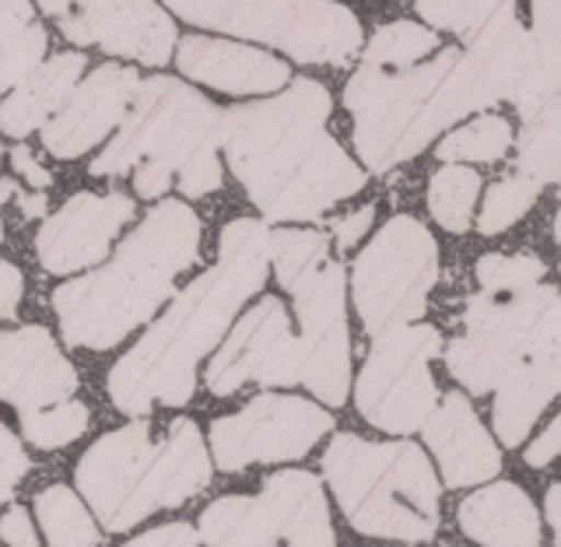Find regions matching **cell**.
I'll use <instances>...</instances> for the list:
<instances>
[{"mask_svg": "<svg viewBox=\"0 0 561 547\" xmlns=\"http://www.w3.org/2000/svg\"><path fill=\"white\" fill-rule=\"evenodd\" d=\"M271 263L274 232L267 221H228L218 236L215 267L190 281L145 338L110 368L105 394L113 408L130 418L151 414L158 403L186 408L197 390V362L228 338L242 303L267 285Z\"/></svg>", "mask_w": 561, "mask_h": 547, "instance_id": "1", "label": "cell"}, {"mask_svg": "<svg viewBox=\"0 0 561 547\" xmlns=\"http://www.w3.org/2000/svg\"><path fill=\"white\" fill-rule=\"evenodd\" d=\"M330 92L298 78L288 92L221 116L228 169L263 221H316L365 186V172L327 134Z\"/></svg>", "mask_w": 561, "mask_h": 547, "instance_id": "2", "label": "cell"}, {"mask_svg": "<svg viewBox=\"0 0 561 547\" xmlns=\"http://www.w3.org/2000/svg\"><path fill=\"white\" fill-rule=\"evenodd\" d=\"M201 260V218L183 201H162L123 239L102 271L53 292L67 347L110 351L148 323L172 295L175 281Z\"/></svg>", "mask_w": 561, "mask_h": 547, "instance_id": "3", "label": "cell"}, {"mask_svg": "<svg viewBox=\"0 0 561 547\" xmlns=\"http://www.w3.org/2000/svg\"><path fill=\"white\" fill-rule=\"evenodd\" d=\"M84 502L110 534H127L148 516L190 502L210 485V456L201 429L175 418L154 429L148 418L105 432L75 467Z\"/></svg>", "mask_w": 561, "mask_h": 547, "instance_id": "4", "label": "cell"}, {"mask_svg": "<svg viewBox=\"0 0 561 547\" xmlns=\"http://www.w3.org/2000/svg\"><path fill=\"white\" fill-rule=\"evenodd\" d=\"M221 110L180 78H148L88 172L127 175L134 190L154 201L180 186L186 197H207L221 186Z\"/></svg>", "mask_w": 561, "mask_h": 547, "instance_id": "5", "label": "cell"}, {"mask_svg": "<svg viewBox=\"0 0 561 547\" xmlns=\"http://www.w3.org/2000/svg\"><path fill=\"white\" fill-rule=\"evenodd\" d=\"M323 478L365 537L428 544L438 534V481L417 443H368L341 432L323 453Z\"/></svg>", "mask_w": 561, "mask_h": 547, "instance_id": "6", "label": "cell"}, {"mask_svg": "<svg viewBox=\"0 0 561 547\" xmlns=\"http://www.w3.org/2000/svg\"><path fill=\"white\" fill-rule=\"evenodd\" d=\"M274 277L291 295L302 338V383L327 408H341L351 390L347 274L330 257V239L309 228L274 232Z\"/></svg>", "mask_w": 561, "mask_h": 547, "instance_id": "7", "label": "cell"}, {"mask_svg": "<svg viewBox=\"0 0 561 547\" xmlns=\"http://www.w3.org/2000/svg\"><path fill=\"white\" fill-rule=\"evenodd\" d=\"M201 29L285 49L298 64L344 67L362 49V25L337 0H165Z\"/></svg>", "mask_w": 561, "mask_h": 547, "instance_id": "8", "label": "cell"}, {"mask_svg": "<svg viewBox=\"0 0 561 547\" xmlns=\"http://www.w3.org/2000/svg\"><path fill=\"white\" fill-rule=\"evenodd\" d=\"M438 281L435 236L411 215L386 221L351 267V303L365 330L379 338L421 323Z\"/></svg>", "mask_w": 561, "mask_h": 547, "instance_id": "9", "label": "cell"}, {"mask_svg": "<svg viewBox=\"0 0 561 547\" xmlns=\"http://www.w3.org/2000/svg\"><path fill=\"white\" fill-rule=\"evenodd\" d=\"M460 49H438L414 67H368L362 64L344 88V105L355 123V151L365 169L386 172L403 166V145L421 113L428 110L438 84L446 81Z\"/></svg>", "mask_w": 561, "mask_h": 547, "instance_id": "10", "label": "cell"}, {"mask_svg": "<svg viewBox=\"0 0 561 547\" xmlns=\"http://www.w3.org/2000/svg\"><path fill=\"white\" fill-rule=\"evenodd\" d=\"M526 49H530V32L516 18V4H508L481 35H473L467 49H460L446 81L432 95L428 110L414 123L408 145H403V162H411L414 155L425 151L438 134H446L463 116L491 110L502 99L513 102Z\"/></svg>", "mask_w": 561, "mask_h": 547, "instance_id": "11", "label": "cell"}, {"mask_svg": "<svg viewBox=\"0 0 561 547\" xmlns=\"http://www.w3.org/2000/svg\"><path fill=\"white\" fill-rule=\"evenodd\" d=\"M558 298L561 292L554 285H537L519 295H470L463 333L446 347L449 376L478 397L499 390L502 379L530 358L537 333Z\"/></svg>", "mask_w": 561, "mask_h": 547, "instance_id": "12", "label": "cell"}, {"mask_svg": "<svg viewBox=\"0 0 561 547\" xmlns=\"http://www.w3.org/2000/svg\"><path fill=\"white\" fill-rule=\"evenodd\" d=\"M438 351H443V333L432 323H411L373 338L355 383L358 414L368 425L390 435H411L428 425L443 403L432 376V358Z\"/></svg>", "mask_w": 561, "mask_h": 547, "instance_id": "13", "label": "cell"}, {"mask_svg": "<svg viewBox=\"0 0 561 547\" xmlns=\"http://www.w3.org/2000/svg\"><path fill=\"white\" fill-rule=\"evenodd\" d=\"M333 429V414L306 397L260 394L242 411L210 421L207 446L218 470L239 474L253 464L302 460Z\"/></svg>", "mask_w": 561, "mask_h": 547, "instance_id": "14", "label": "cell"}, {"mask_svg": "<svg viewBox=\"0 0 561 547\" xmlns=\"http://www.w3.org/2000/svg\"><path fill=\"white\" fill-rule=\"evenodd\" d=\"M302 376V338H295L288 309L280 306V298H260L207 362L204 386L215 397H232L245 383L298 386Z\"/></svg>", "mask_w": 561, "mask_h": 547, "instance_id": "15", "label": "cell"}, {"mask_svg": "<svg viewBox=\"0 0 561 547\" xmlns=\"http://www.w3.org/2000/svg\"><path fill=\"white\" fill-rule=\"evenodd\" d=\"M39 8L78 46H99L110 57L162 67L175 53V22L154 0H39Z\"/></svg>", "mask_w": 561, "mask_h": 547, "instance_id": "16", "label": "cell"}, {"mask_svg": "<svg viewBox=\"0 0 561 547\" xmlns=\"http://www.w3.org/2000/svg\"><path fill=\"white\" fill-rule=\"evenodd\" d=\"M140 84L145 81L134 67H95L92 78H84L64 110L43 127V148L53 158H64V162L88 155L116 127H123Z\"/></svg>", "mask_w": 561, "mask_h": 547, "instance_id": "17", "label": "cell"}, {"mask_svg": "<svg viewBox=\"0 0 561 547\" xmlns=\"http://www.w3.org/2000/svg\"><path fill=\"white\" fill-rule=\"evenodd\" d=\"M134 218V201L123 193H75L35 236V257L49 274H75L99 263L116 232Z\"/></svg>", "mask_w": 561, "mask_h": 547, "instance_id": "18", "label": "cell"}, {"mask_svg": "<svg viewBox=\"0 0 561 547\" xmlns=\"http://www.w3.org/2000/svg\"><path fill=\"white\" fill-rule=\"evenodd\" d=\"M75 394L78 373L46 327L32 323L0 333V397L18 414L57 408Z\"/></svg>", "mask_w": 561, "mask_h": 547, "instance_id": "19", "label": "cell"}, {"mask_svg": "<svg viewBox=\"0 0 561 547\" xmlns=\"http://www.w3.org/2000/svg\"><path fill=\"white\" fill-rule=\"evenodd\" d=\"M421 432H425V443L435 453L446 488H470L499 478L502 453L463 394L443 397Z\"/></svg>", "mask_w": 561, "mask_h": 547, "instance_id": "20", "label": "cell"}, {"mask_svg": "<svg viewBox=\"0 0 561 547\" xmlns=\"http://www.w3.org/2000/svg\"><path fill=\"white\" fill-rule=\"evenodd\" d=\"M175 67L197 84L218 88L228 95H260V92H280V84H288L291 70L280 57L271 53L210 39V35H190L175 49Z\"/></svg>", "mask_w": 561, "mask_h": 547, "instance_id": "21", "label": "cell"}, {"mask_svg": "<svg viewBox=\"0 0 561 547\" xmlns=\"http://www.w3.org/2000/svg\"><path fill=\"white\" fill-rule=\"evenodd\" d=\"M460 531L481 547H540V513L513 481L478 488L460 502Z\"/></svg>", "mask_w": 561, "mask_h": 547, "instance_id": "22", "label": "cell"}, {"mask_svg": "<svg viewBox=\"0 0 561 547\" xmlns=\"http://www.w3.org/2000/svg\"><path fill=\"white\" fill-rule=\"evenodd\" d=\"M260 499L288 547H337L323 485L309 470H277L263 478Z\"/></svg>", "mask_w": 561, "mask_h": 547, "instance_id": "23", "label": "cell"}, {"mask_svg": "<svg viewBox=\"0 0 561 547\" xmlns=\"http://www.w3.org/2000/svg\"><path fill=\"white\" fill-rule=\"evenodd\" d=\"M81 70H84L81 53H57V57H49L43 67H35L4 99V110H0V127H4V134L18 140L46 127V123L67 105V99L75 95Z\"/></svg>", "mask_w": 561, "mask_h": 547, "instance_id": "24", "label": "cell"}, {"mask_svg": "<svg viewBox=\"0 0 561 547\" xmlns=\"http://www.w3.org/2000/svg\"><path fill=\"white\" fill-rule=\"evenodd\" d=\"M561 394V386L540 362L526 358L519 368H513L502 386L495 390V411H491V425L505 449H516L526 443L534 421L543 414V408Z\"/></svg>", "mask_w": 561, "mask_h": 547, "instance_id": "25", "label": "cell"}, {"mask_svg": "<svg viewBox=\"0 0 561 547\" xmlns=\"http://www.w3.org/2000/svg\"><path fill=\"white\" fill-rule=\"evenodd\" d=\"M201 540L207 547H277L280 534L260 495H225L201 513Z\"/></svg>", "mask_w": 561, "mask_h": 547, "instance_id": "26", "label": "cell"}, {"mask_svg": "<svg viewBox=\"0 0 561 547\" xmlns=\"http://www.w3.org/2000/svg\"><path fill=\"white\" fill-rule=\"evenodd\" d=\"M0 84L14 92L46 60V32L35 22L28 0H0Z\"/></svg>", "mask_w": 561, "mask_h": 547, "instance_id": "27", "label": "cell"}, {"mask_svg": "<svg viewBox=\"0 0 561 547\" xmlns=\"http://www.w3.org/2000/svg\"><path fill=\"white\" fill-rule=\"evenodd\" d=\"M561 95V29H530V49L513 105L523 119H534Z\"/></svg>", "mask_w": 561, "mask_h": 547, "instance_id": "28", "label": "cell"}, {"mask_svg": "<svg viewBox=\"0 0 561 547\" xmlns=\"http://www.w3.org/2000/svg\"><path fill=\"white\" fill-rule=\"evenodd\" d=\"M35 520H39L49 547H99V526L88 516L84 502L64 485L43 488L35 495Z\"/></svg>", "mask_w": 561, "mask_h": 547, "instance_id": "29", "label": "cell"}, {"mask_svg": "<svg viewBox=\"0 0 561 547\" xmlns=\"http://www.w3.org/2000/svg\"><path fill=\"white\" fill-rule=\"evenodd\" d=\"M516 166L537 183H561V99L526 119L516 140Z\"/></svg>", "mask_w": 561, "mask_h": 547, "instance_id": "30", "label": "cell"}, {"mask_svg": "<svg viewBox=\"0 0 561 547\" xmlns=\"http://www.w3.org/2000/svg\"><path fill=\"white\" fill-rule=\"evenodd\" d=\"M481 175L470 166H443L435 169L428 183V210L446 232H467L473 221V204H478Z\"/></svg>", "mask_w": 561, "mask_h": 547, "instance_id": "31", "label": "cell"}, {"mask_svg": "<svg viewBox=\"0 0 561 547\" xmlns=\"http://www.w3.org/2000/svg\"><path fill=\"white\" fill-rule=\"evenodd\" d=\"M513 148V127L505 116H478L467 127H456L438 140V162L443 166H460V162H499L505 151Z\"/></svg>", "mask_w": 561, "mask_h": 547, "instance_id": "32", "label": "cell"}, {"mask_svg": "<svg viewBox=\"0 0 561 547\" xmlns=\"http://www.w3.org/2000/svg\"><path fill=\"white\" fill-rule=\"evenodd\" d=\"M443 49V39L417 22H390L373 32V39L365 46L368 67H414L432 60Z\"/></svg>", "mask_w": 561, "mask_h": 547, "instance_id": "33", "label": "cell"}, {"mask_svg": "<svg viewBox=\"0 0 561 547\" xmlns=\"http://www.w3.org/2000/svg\"><path fill=\"white\" fill-rule=\"evenodd\" d=\"M508 4H516V0H414V11L421 14V22H428L432 29L453 32L470 43L473 35H481Z\"/></svg>", "mask_w": 561, "mask_h": 547, "instance_id": "34", "label": "cell"}, {"mask_svg": "<svg viewBox=\"0 0 561 547\" xmlns=\"http://www.w3.org/2000/svg\"><path fill=\"white\" fill-rule=\"evenodd\" d=\"M88 421H92V411H88L81 400H64V403H57V408L18 414V429H22L25 443H32V446L64 449V446L75 443V438L84 435Z\"/></svg>", "mask_w": 561, "mask_h": 547, "instance_id": "35", "label": "cell"}, {"mask_svg": "<svg viewBox=\"0 0 561 547\" xmlns=\"http://www.w3.org/2000/svg\"><path fill=\"white\" fill-rule=\"evenodd\" d=\"M540 186L530 175H508V180H499L495 186L488 190L484 207L478 215V228L481 236H499L505 228H513L526 210H530L540 197Z\"/></svg>", "mask_w": 561, "mask_h": 547, "instance_id": "36", "label": "cell"}, {"mask_svg": "<svg viewBox=\"0 0 561 547\" xmlns=\"http://www.w3.org/2000/svg\"><path fill=\"white\" fill-rule=\"evenodd\" d=\"M481 281V292L488 295H519V292H530L537 288L548 267H543V260L537 257H505V253H488L478 260V267H473Z\"/></svg>", "mask_w": 561, "mask_h": 547, "instance_id": "37", "label": "cell"}, {"mask_svg": "<svg viewBox=\"0 0 561 547\" xmlns=\"http://www.w3.org/2000/svg\"><path fill=\"white\" fill-rule=\"evenodd\" d=\"M0 446H4V467H0V478H4V502H11L18 481L32 470V464H28V453L22 449V443H18V435L11 429H0Z\"/></svg>", "mask_w": 561, "mask_h": 547, "instance_id": "38", "label": "cell"}, {"mask_svg": "<svg viewBox=\"0 0 561 547\" xmlns=\"http://www.w3.org/2000/svg\"><path fill=\"white\" fill-rule=\"evenodd\" d=\"M201 544H204L201 531H193L190 523H165V526H154V531L127 540L123 547H201Z\"/></svg>", "mask_w": 561, "mask_h": 547, "instance_id": "39", "label": "cell"}, {"mask_svg": "<svg viewBox=\"0 0 561 547\" xmlns=\"http://www.w3.org/2000/svg\"><path fill=\"white\" fill-rule=\"evenodd\" d=\"M0 534H4L8 547H39V537H35V526L28 520V513L22 505H11L4 520H0Z\"/></svg>", "mask_w": 561, "mask_h": 547, "instance_id": "40", "label": "cell"}, {"mask_svg": "<svg viewBox=\"0 0 561 547\" xmlns=\"http://www.w3.org/2000/svg\"><path fill=\"white\" fill-rule=\"evenodd\" d=\"M554 456H561V414H554L551 425L526 446V464L530 467H548Z\"/></svg>", "mask_w": 561, "mask_h": 547, "instance_id": "41", "label": "cell"}, {"mask_svg": "<svg viewBox=\"0 0 561 547\" xmlns=\"http://www.w3.org/2000/svg\"><path fill=\"white\" fill-rule=\"evenodd\" d=\"M373 218H376V204H368V207L355 210V215L333 221V239H337V250H351V246H358V239L368 232Z\"/></svg>", "mask_w": 561, "mask_h": 547, "instance_id": "42", "label": "cell"}, {"mask_svg": "<svg viewBox=\"0 0 561 547\" xmlns=\"http://www.w3.org/2000/svg\"><path fill=\"white\" fill-rule=\"evenodd\" d=\"M0 281H4V295H0V316L11 323L18 316V303H22V271L14 267V263H0Z\"/></svg>", "mask_w": 561, "mask_h": 547, "instance_id": "43", "label": "cell"}, {"mask_svg": "<svg viewBox=\"0 0 561 547\" xmlns=\"http://www.w3.org/2000/svg\"><path fill=\"white\" fill-rule=\"evenodd\" d=\"M11 162H14V169H18V172L25 175L28 190H46V186L53 183V172H46L39 162H35L28 148H14V151H11Z\"/></svg>", "mask_w": 561, "mask_h": 547, "instance_id": "44", "label": "cell"}, {"mask_svg": "<svg viewBox=\"0 0 561 547\" xmlns=\"http://www.w3.org/2000/svg\"><path fill=\"white\" fill-rule=\"evenodd\" d=\"M4 201H18L25 218H43L46 215V193L35 190V193H22L14 180H4Z\"/></svg>", "mask_w": 561, "mask_h": 547, "instance_id": "45", "label": "cell"}, {"mask_svg": "<svg viewBox=\"0 0 561 547\" xmlns=\"http://www.w3.org/2000/svg\"><path fill=\"white\" fill-rule=\"evenodd\" d=\"M534 29H561V0H530Z\"/></svg>", "mask_w": 561, "mask_h": 547, "instance_id": "46", "label": "cell"}, {"mask_svg": "<svg viewBox=\"0 0 561 547\" xmlns=\"http://www.w3.org/2000/svg\"><path fill=\"white\" fill-rule=\"evenodd\" d=\"M543 509H548V523L554 531V547H561V485H551L543 495Z\"/></svg>", "mask_w": 561, "mask_h": 547, "instance_id": "47", "label": "cell"}, {"mask_svg": "<svg viewBox=\"0 0 561 547\" xmlns=\"http://www.w3.org/2000/svg\"><path fill=\"white\" fill-rule=\"evenodd\" d=\"M554 239L561 242V193H558V218H554Z\"/></svg>", "mask_w": 561, "mask_h": 547, "instance_id": "48", "label": "cell"}]
</instances>
